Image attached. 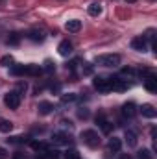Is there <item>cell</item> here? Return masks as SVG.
Returning a JSON list of instances; mask_svg holds the SVG:
<instances>
[{
	"mask_svg": "<svg viewBox=\"0 0 157 159\" xmlns=\"http://www.w3.org/2000/svg\"><path fill=\"white\" fill-rule=\"evenodd\" d=\"M79 139H81L83 144H87L89 148H98L100 143H102L98 131H94V129H83V131L79 133Z\"/></svg>",
	"mask_w": 157,
	"mask_h": 159,
	"instance_id": "6da1fadb",
	"label": "cell"
},
{
	"mask_svg": "<svg viewBox=\"0 0 157 159\" xmlns=\"http://www.w3.org/2000/svg\"><path fill=\"white\" fill-rule=\"evenodd\" d=\"M96 65L102 67H118L120 65V56L118 54H104L96 57Z\"/></svg>",
	"mask_w": 157,
	"mask_h": 159,
	"instance_id": "7a4b0ae2",
	"label": "cell"
},
{
	"mask_svg": "<svg viewBox=\"0 0 157 159\" xmlns=\"http://www.w3.org/2000/svg\"><path fill=\"white\" fill-rule=\"evenodd\" d=\"M4 102H6V106H7L9 109H19V106H20V94H19V91L7 93L6 98H4Z\"/></svg>",
	"mask_w": 157,
	"mask_h": 159,
	"instance_id": "3957f363",
	"label": "cell"
},
{
	"mask_svg": "<svg viewBox=\"0 0 157 159\" xmlns=\"http://www.w3.org/2000/svg\"><path fill=\"white\" fill-rule=\"evenodd\" d=\"M109 85H111V91H117V93H124L129 89V81L122 78H109Z\"/></svg>",
	"mask_w": 157,
	"mask_h": 159,
	"instance_id": "277c9868",
	"label": "cell"
},
{
	"mask_svg": "<svg viewBox=\"0 0 157 159\" xmlns=\"http://www.w3.org/2000/svg\"><path fill=\"white\" fill-rule=\"evenodd\" d=\"M92 85L96 91L100 93H109L111 91V85H109V78H104V76H96L92 80Z\"/></svg>",
	"mask_w": 157,
	"mask_h": 159,
	"instance_id": "5b68a950",
	"label": "cell"
},
{
	"mask_svg": "<svg viewBox=\"0 0 157 159\" xmlns=\"http://www.w3.org/2000/svg\"><path fill=\"white\" fill-rule=\"evenodd\" d=\"M131 48L137 50V52H146L148 50V41L144 39L142 35H139V37H135L131 41Z\"/></svg>",
	"mask_w": 157,
	"mask_h": 159,
	"instance_id": "8992f818",
	"label": "cell"
},
{
	"mask_svg": "<svg viewBox=\"0 0 157 159\" xmlns=\"http://www.w3.org/2000/svg\"><path fill=\"white\" fill-rule=\"evenodd\" d=\"M139 111H141L142 117H146V119H155L157 117V111L152 104H142V106L139 107Z\"/></svg>",
	"mask_w": 157,
	"mask_h": 159,
	"instance_id": "52a82bcc",
	"label": "cell"
},
{
	"mask_svg": "<svg viewBox=\"0 0 157 159\" xmlns=\"http://www.w3.org/2000/svg\"><path fill=\"white\" fill-rule=\"evenodd\" d=\"M122 115H124L126 119H133V117L137 115V107H135V104H133V102H126V104L122 106Z\"/></svg>",
	"mask_w": 157,
	"mask_h": 159,
	"instance_id": "ba28073f",
	"label": "cell"
},
{
	"mask_svg": "<svg viewBox=\"0 0 157 159\" xmlns=\"http://www.w3.org/2000/svg\"><path fill=\"white\" fill-rule=\"evenodd\" d=\"M96 122H98L100 129H102V131H104L105 135H107V133H111V129H113V124H111L109 120L105 119L104 115H98V117H96Z\"/></svg>",
	"mask_w": 157,
	"mask_h": 159,
	"instance_id": "9c48e42d",
	"label": "cell"
},
{
	"mask_svg": "<svg viewBox=\"0 0 157 159\" xmlns=\"http://www.w3.org/2000/svg\"><path fill=\"white\" fill-rule=\"evenodd\" d=\"M57 52H59V56L69 57V56L72 54V43H69V41H61L59 46H57Z\"/></svg>",
	"mask_w": 157,
	"mask_h": 159,
	"instance_id": "30bf717a",
	"label": "cell"
},
{
	"mask_svg": "<svg viewBox=\"0 0 157 159\" xmlns=\"http://www.w3.org/2000/svg\"><path fill=\"white\" fill-rule=\"evenodd\" d=\"M144 87L150 91V93H155L157 91V78H155V74H146V78H144Z\"/></svg>",
	"mask_w": 157,
	"mask_h": 159,
	"instance_id": "8fae6325",
	"label": "cell"
},
{
	"mask_svg": "<svg viewBox=\"0 0 157 159\" xmlns=\"http://www.w3.org/2000/svg\"><path fill=\"white\" fill-rule=\"evenodd\" d=\"M120 148H122V141H120L118 137H111L109 143H107V150H109L111 154H118Z\"/></svg>",
	"mask_w": 157,
	"mask_h": 159,
	"instance_id": "7c38bea8",
	"label": "cell"
},
{
	"mask_svg": "<svg viewBox=\"0 0 157 159\" xmlns=\"http://www.w3.org/2000/svg\"><path fill=\"white\" fill-rule=\"evenodd\" d=\"M52 143H54V144H69V143H70V139H69V135H67V133L56 131V133L52 135Z\"/></svg>",
	"mask_w": 157,
	"mask_h": 159,
	"instance_id": "4fadbf2b",
	"label": "cell"
},
{
	"mask_svg": "<svg viewBox=\"0 0 157 159\" xmlns=\"http://www.w3.org/2000/svg\"><path fill=\"white\" fill-rule=\"evenodd\" d=\"M37 111H39V115H50L52 111H54V104L52 102H39V107H37Z\"/></svg>",
	"mask_w": 157,
	"mask_h": 159,
	"instance_id": "5bb4252c",
	"label": "cell"
},
{
	"mask_svg": "<svg viewBox=\"0 0 157 159\" xmlns=\"http://www.w3.org/2000/svg\"><path fill=\"white\" fill-rule=\"evenodd\" d=\"M28 39L34 43H43L44 41V32L43 30H30L28 32Z\"/></svg>",
	"mask_w": 157,
	"mask_h": 159,
	"instance_id": "9a60e30c",
	"label": "cell"
},
{
	"mask_svg": "<svg viewBox=\"0 0 157 159\" xmlns=\"http://www.w3.org/2000/svg\"><path fill=\"white\" fill-rule=\"evenodd\" d=\"M65 28H67V32H79V30H81V20L70 19V20H67Z\"/></svg>",
	"mask_w": 157,
	"mask_h": 159,
	"instance_id": "2e32d148",
	"label": "cell"
},
{
	"mask_svg": "<svg viewBox=\"0 0 157 159\" xmlns=\"http://www.w3.org/2000/svg\"><path fill=\"white\" fill-rule=\"evenodd\" d=\"M41 70L43 69H41L39 65H34V63L32 65H24V74H28V76H39Z\"/></svg>",
	"mask_w": 157,
	"mask_h": 159,
	"instance_id": "e0dca14e",
	"label": "cell"
},
{
	"mask_svg": "<svg viewBox=\"0 0 157 159\" xmlns=\"http://www.w3.org/2000/svg\"><path fill=\"white\" fill-rule=\"evenodd\" d=\"M124 139H126V143H128V146H137V133L135 131H131V129H126V135H124Z\"/></svg>",
	"mask_w": 157,
	"mask_h": 159,
	"instance_id": "ac0fdd59",
	"label": "cell"
},
{
	"mask_svg": "<svg viewBox=\"0 0 157 159\" xmlns=\"http://www.w3.org/2000/svg\"><path fill=\"white\" fill-rule=\"evenodd\" d=\"M87 11H89V15H91V17H98V15L102 13V6H100L98 2H94V4H91V6H89V9H87Z\"/></svg>",
	"mask_w": 157,
	"mask_h": 159,
	"instance_id": "d6986e66",
	"label": "cell"
},
{
	"mask_svg": "<svg viewBox=\"0 0 157 159\" xmlns=\"http://www.w3.org/2000/svg\"><path fill=\"white\" fill-rule=\"evenodd\" d=\"M9 72L13 76H24V65H11Z\"/></svg>",
	"mask_w": 157,
	"mask_h": 159,
	"instance_id": "ffe728a7",
	"label": "cell"
},
{
	"mask_svg": "<svg viewBox=\"0 0 157 159\" xmlns=\"http://www.w3.org/2000/svg\"><path fill=\"white\" fill-rule=\"evenodd\" d=\"M13 129V122H9V120H0V131L2 133H9Z\"/></svg>",
	"mask_w": 157,
	"mask_h": 159,
	"instance_id": "44dd1931",
	"label": "cell"
},
{
	"mask_svg": "<svg viewBox=\"0 0 157 159\" xmlns=\"http://www.w3.org/2000/svg\"><path fill=\"white\" fill-rule=\"evenodd\" d=\"M30 144H32V148L37 150V152H44V150H48V144H44V143H41V141H32Z\"/></svg>",
	"mask_w": 157,
	"mask_h": 159,
	"instance_id": "7402d4cb",
	"label": "cell"
},
{
	"mask_svg": "<svg viewBox=\"0 0 157 159\" xmlns=\"http://www.w3.org/2000/svg\"><path fill=\"white\" fill-rule=\"evenodd\" d=\"M76 98H78V96H76L74 93H69V94H63V96H61V102H63V104H70V102H74Z\"/></svg>",
	"mask_w": 157,
	"mask_h": 159,
	"instance_id": "603a6c76",
	"label": "cell"
},
{
	"mask_svg": "<svg viewBox=\"0 0 157 159\" xmlns=\"http://www.w3.org/2000/svg\"><path fill=\"white\" fill-rule=\"evenodd\" d=\"M137 157L139 159H154V156H152L150 150H141V152L137 154Z\"/></svg>",
	"mask_w": 157,
	"mask_h": 159,
	"instance_id": "cb8c5ba5",
	"label": "cell"
},
{
	"mask_svg": "<svg viewBox=\"0 0 157 159\" xmlns=\"http://www.w3.org/2000/svg\"><path fill=\"white\" fill-rule=\"evenodd\" d=\"M65 159H79V154L76 150H67L65 152Z\"/></svg>",
	"mask_w": 157,
	"mask_h": 159,
	"instance_id": "d4e9b609",
	"label": "cell"
},
{
	"mask_svg": "<svg viewBox=\"0 0 157 159\" xmlns=\"http://www.w3.org/2000/svg\"><path fill=\"white\" fill-rule=\"evenodd\" d=\"M11 63H13V57L11 56H4L0 59V65H4V67H11Z\"/></svg>",
	"mask_w": 157,
	"mask_h": 159,
	"instance_id": "484cf974",
	"label": "cell"
},
{
	"mask_svg": "<svg viewBox=\"0 0 157 159\" xmlns=\"http://www.w3.org/2000/svg\"><path fill=\"white\" fill-rule=\"evenodd\" d=\"M44 70H46V72H54V70H56V63H52L50 59H46V61H44Z\"/></svg>",
	"mask_w": 157,
	"mask_h": 159,
	"instance_id": "4316f807",
	"label": "cell"
},
{
	"mask_svg": "<svg viewBox=\"0 0 157 159\" xmlns=\"http://www.w3.org/2000/svg\"><path fill=\"white\" fill-rule=\"evenodd\" d=\"M78 117H79V119H89V109H87V107L78 109Z\"/></svg>",
	"mask_w": 157,
	"mask_h": 159,
	"instance_id": "83f0119b",
	"label": "cell"
},
{
	"mask_svg": "<svg viewBox=\"0 0 157 159\" xmlns=\"http://www.w3.org/2000/svg\"><path fill=\"white\" fill-rule=\"evenodd\" d=\"M9 44H19V34H11L9 35V39H7Z\"/></svg>",
	"mask_w": 157,
	"mask_h": 159,
	"instance_id": "f1b7e54d",
	"label": "cell"
},
{
	"mask_svg": "<svg viewBox=\"0 0 157 159\" xmlns=\"http://www.w3.org/2000/svg\"><path fill=\"white\" fill-rule=\"evenodd\" d=\"M85 67H83V74H92V67L89 65V63H83Z\"/></svg>",
	"mask_w": 157,
	"mask_h": 159,
	"instance_id": "f546056e",
	"label": "cell"
},
{
	"mask_svg": "<svg viewBox=\"0 0 157 159\" xmlns=\"http://www.w3.org/2000/svg\"><path fill=\"white\" fill-rule=\"evenodd\" d=\"M7 141H9V143H13V144H19V143H22L24 139H22V137H9Z\"/></svg>",
	"mask_w": 157,
	"mask_h": 159,
	"instance_id": "4dcf8cb0",
	"label": "cell"
},
{
	"mask_svg": "<svg viewBox=\"0 0 157 159\" xmlns=\"http://www.w3.org/2000/svg\"><path fill=\"white\" fill-rule=\"evenodd\" d=\"M0 159H7V150L6 148H0Z\"/></svg>",
	"mask_w": 157,
	"mask_h": 159,
	"instance_id": "1f68e13d",
	"label": "cell"
},
{
	"mask_svg": "<svg viewBox=\"0 0 157 159\" xmlns=\"http://www.w3.org/2000/svg\"><path fill=\"white\" fill-rule=\"evenodd\" d=\"M122 72H124V74H129V76H131V74H135V70H133V69H129V67H128V69H124Z\"/></svg>",
	"mask_w": 157,
	"mask_h": 159,
	"instance_id": "d6a6232c",
	"label": "cell"
},
{
	"mask_svg": "<svg viewBox=\"0 0 157 159\" xmlns=\"http://www.w3.org/2000/svg\"><path fill=\"white\" fill-rule=\"evenodd\" d=\"M26 87H28L26 83H19V89H20V91H26Z\"/></svg>",
	"mask_w": 157,
	"mask_h": 159,
	"instance_id": "836d02e7",
	"label": "cell"
},
{
	"mask_svg": "<svg viewBox=\"0 0 157 159\" xmlns=\"http://www.w3.org/2000/svg\"><path fill=\"white\" fill-rule=\"evenodd\" d=\"M126 2H128V4H135L137 0H126Z\"/></svg>",
	"mask_w": 157,
	"mask_h": 159,
	"instance_id": "e575fe53",
	"label": "cell"
},
{
	"mask_svg": "<svg viewBox=\"0 0 157 159\" xmlns=\"http://www.w3.org/2000/svg\"><path fill=\"white\" fill-rule=\"evenodd\" d=\"M122 159H129V157H126V156H124V157H122Z\"/></svg>",
	"mask_w": 157,
	"mask_h": 159,
	"instance_id": "d590c367",
	"label": "cell"
}]
</instances>
